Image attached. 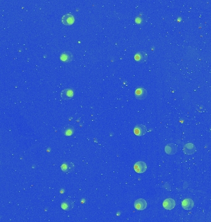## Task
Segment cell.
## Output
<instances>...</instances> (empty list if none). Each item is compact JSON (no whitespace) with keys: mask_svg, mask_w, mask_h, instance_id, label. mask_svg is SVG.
<instances>
[{"mask_svg":"<svg viewBox=\"0 0 211 222\" xmlns=\"http://www.w3.org/2000/svg\"><path fill=\"white\" fill-rule=\"evenodd\" d=\"M194 205V202L191 199H185L182 202V207L185 210H191L193 208Z\"/></svg>","mask_w":211,"mask_h":222,"instance_id":"cell-14","label":"cell"},{"mask_svg":"<svg viewBox=\"0 0 211 222\" xmlns=\"http://www.w3.org/2000/svg\"><path fill=\"white\" fill-rule=\"evenodd\" d=\"M134 170L138 173H142L147 170V165L145 162L143 161H139L134 165Z\"/></svg>","mask_w":211,"mask_h":222,"instance_id":"cell-3","label":"cell"},{"mask_svg":"<svg viewBox=\"0 0 211 222\" xmlns=\"http://www.w3.org/2000/svg\"><path fill=\"white\" fill-rule=\"evenodd\" d=\"M196 151V146L192 143H187L184 147V152L186 155H191Z\"/></svg>","mask_w":211,"mask_h":222,"instance_id":"cell-12","label":"cell"},{"mask_svg":"<svg viewBox=\"0 0 211 222\" xmlns=\"http://www.w3.org/2000/svg\"><path fill=\"white\" fill-rule=\"evenodd\" d=\"M148 59V54L145 51H138L135 54V60L140 63L145 62Z\"/></svg>","mask_w":211,"mask_h":222,"instance_id":"cell-1","label":"cell"},{"mask_svg":"<svg viewBox=\"0 0 211 222\" xmlns=\"http://www.w3.org/2000/svg\"><path fill=\"white\" fill-rule=\"evenodd\" d=\"M175 201L172 199H167L163 202V207L165 209L170 210L175 207Z\"/></svg>","mask_w":211,"mask_h":222,"instance_id":"cell-8","label":"cell"},{"mask_svg":"<svg viewBox=\"0 0 211 222\" xmlns=\"http://www.w3.org/2000/svg\"><path fill=\"white\" fill-rule=\"evenodd\" d=\"M134 133L138 136H143L147 131V128L146 126L142 124L137 125L135 126L134 128Z\"/></svg>","mask_w":211,"mask_h":222,"instance_id":"cell-2","label":"cell"},{"mask_svg":"<svg viewBox=\"0 0 211 222\" xmlns=\"http://www.w3.org/2000/svg\"><path fill=\"white\" fill-rule=\"evenodd\" d=\"M74 202L72 200L70 199H66L64 200L61 205V208L66 211H69L70 210H72L74 207Z\"/></svg>","mask_w":211,"mask_h":222,"instance_id":"cell-9","label":"cell"},{"mask_svg":"<svg viewBox=\"0 0 211 222\" xmlns=\"http://www.w3.org/2000/svg\"><path fill=\"white\" fill-rule=\"evenodd\" d=\"M66 130H67V131H65V135H66L70 136V135H72L73 133H74V129H73L72 127L67 128Z\"/></svg>","mask_w":211,"mask_h":222,"instance_id":"cell-15","label":"cell"},{"mask_svg":"<svg viewBox=\"0 0 211 222\" xmlns=\"http://www.w3.org/2000/svg\"><path fill=\"white\" fill-rule=\"evenodd\" d=\"M164 150H165V152L167 154H169V155H174L177 152L178 148H177V146L176 145L173 144V143H169V144L165 146Z\"/></svg>","mask_w":211,"mask_h":222,"instance_id":"cell-7","label":"cell"},{"mask_svg":"<svg viewBox=\"0 0 211 222\" xmlns=\"http://www.w3.org/2000/svg\"><path fill=\"white\" fill-rule=\"evenodd\" d=\"M134 206L138 210H143L147 207V202L145 199H139L135 202Z\"/></svg>","mask_w":211,"mask_h":222,"instance_id":"cell-4","label":"cell"},{"mask_svg":"<svg viewBox=\"0 0 211 222\" xmlns=\"http://www.w3.org/2000/svg\"><path fill=\"white\" fill-rule=\"evenodd\" d=\"M75 21L74 17L71 14H66L62 17V22L66 25H71L74 24Z\"/></svg>","mask_w":211,"mask_h":222,"instance_id":"cell-5","label":"cell"},{"mask_svg":"<svg viewBox=\"0 0 211 222\" xmlns=\"http://www.w3.org/2000/svg\"><path fill=\"white\" fill-rule=\"evenodd\" d=\"M74 168H75V167H74V164H72L71 162H69L63 163L61 167L62 171L66 173L73 172L74 170Z\"/></svg>","mask_w":211,"mask_h":222,"instance_id":"cell-11","label":"cell"},{"mask_svg":"<svg viewBox=\"0 0 211 222\" xmlns=\"http://www.w3.org/2000/svg\"><path fill=\"white\" fill-rule=\"evenodd\" d=\"M61 96L63 99L69 100L70 99L72 98V97L74 96V91L72 90L69 88L65 89L61 92Z\"/></svg>","mask_w":211,"mask_h":222,"instance_id":"cell-13","label":"cell"},{"mask_svg":"<svg viewBox=\"0 0 211 222\" xmlns=\"http://www.w3.org/2000/svg\"><path fill=\"white\" fill-rule=\"evenodd\" d=\"M73 58H74L73 54L71 52H69V51L64 52L60 56L61 61H62L64 62H70L73 60Z\"/></svg>","mask_w":211,"mask_h":222,"instance_id":"cell-10","label":"cell"},{"mask_svg":"<svg viewBox=\"0 0 211 222\" xmlns=\"http://www.w3.org/2000/svg\"><path fill=\"white\" fill-rule=\"evenodd\" d=\"M147 95H148L147 91L144 88H138L136 90L135 92V98L139 100H143L146 98Z\"/></svg>","mask_w":211,"mask_h":222,"instance_id":"cell-6","label":"cell"}]
</instances>
